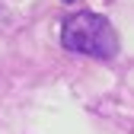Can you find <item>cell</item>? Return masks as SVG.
I'll use <instances>...</instances> for the list:
<instances>
[{
    "label": "cell",
    "mask_w": 134,
    "mask_h": 134,
    "mask_svg": "<svg viewBox=\"0 0 134 134\" xmlns=\"http://www.w3.org/2000/svg\"><path fill=\"white\" fill-rule=\"evenodd\" d=\"M64 3H77V0H64Z\"/></svg>",
    "instance_id": "2"
},
{
    "label": "cell",
    "mask_w": 134,
    "mask_h": 134,
    "mask_svg": "<svg viewBox=\"0 0 134 134\" xmlns=\"http://www.w3.org/2000/svg\"><path fill=\"white\" fill-rule=\"evenodd\" d=\"M61 45L74 54H86L99 61H112L118 54V32L102 13L80 10L64 16L61 23Z\"/></svg>",
    "instance_id": "1"
}]
</instances>
